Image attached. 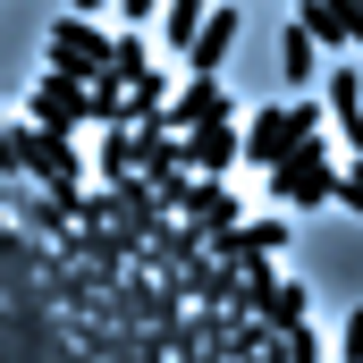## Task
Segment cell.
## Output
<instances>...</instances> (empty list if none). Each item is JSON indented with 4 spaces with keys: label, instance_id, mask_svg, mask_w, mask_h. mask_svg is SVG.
<instances>
[{
    "label": "cell",
    "instance_id": "1",
    "mask_svg": "<svg viewBox=\"0 0 363 363\" xmlns=\"http://www.w3.org/2000/svg\"><path fill=\"white\" fill-rule=\"evenodd\" d=\"M9 169L34 186V194H85V152L77 135H43V127H9Z\"/></svg>",
    "mask_w": 363,
    "mask_h": 363
},
{
    "label": "cell",
    "instance_id": "6",
    "mask_svg": "<svg viewBox=\"0 0 363 363\" xmlns=\"http://www.w3.org/2000/svg\"><path fill=\"white\" fill-rule=\"evenodd\" d=\"M186 178H228L237 169V118H211V127H186L178 135Z\"/></svg>",
    "mask_w": 363,
    "mask_h": 363
},
{
    "label": "cell",
    "instance_id": "11",
    "mask_svg": "<svg viewBox=\"0 0 363 363\" xmlns=\"http://www.w3.org/2000/svg\"><path fill=\"white\" fill-rule=\"evenodd\" d=\"M93 161H101V186L135 178V161H144V127H93Z\"/></svg>",
    "mask_w": 363,
    "mask_h": 363
},
{
    "label": "cell",
    "instance_id": "21",
    "mask_svg": "<svg viewBox=\"0 0 363 363\" xmlns=\"http://www.w3.org/2000/svg\"><path fill=\"white\" fill-rule=\"evenodd\" d=\"M355 17H363V0H355Z\"/></svg>",
    "mask_w": 363,
    "mask_h": 363
},
{
    "label": "cell",
    "instance_id": "7",
    "mask_svg": "<svg viewBox=\"0 0 363 363\" xmlns=\"http://www.w3.org/2000/svg\"><path fill=\"white\" fill-rule=\"evenodd\" d=\"M26 127H43V135H77V127H85V85L43 77V85H34V101H26Z\"/></svg>",
    "mask_w": 363,
    "mask_h": 363
},
{
    "label": "cell",
    "instance_id": "8",
    "mask_svg": "<svg viewBox=\"0 0 363 363\" xmlns=\"http://www.w3.org/2000/svg\"><path fill=\"white\" fill-rule=\"evenodd\" d=\"M211 118H228V93H220V77H186V85L169 93V110H161V127H169V135H186V127H211Z\"/></svg>",
    "mask_w": 363,
    "mask_h": 363
},
{
    "label": "cell",
    "instance_id": "10",
    "mask_svg": "<svg viewBox=\"0 0 363 363\" xmlns=\"http://www.w3.org/2000/svg\"><path fill=\"white\" fill-rule=\"evenodd\" d=\"M296 26L313 34V51H347L355 43V0H304Z\"/></svg>",
    "mask_w": 363,
    "mask_h": 363
},
{
    "label": "cell",
    "instance_id": "13",
    "mask_svg": "<svg viewBox=\"0 0 363 363\" xmlns=\"http://www.w3.org/2000/svg\"><path fill=\"white\" fill-rule=\"evenodd\" d=\"M321 77H330V118H338V135L363 127V77L355 68H321Z\"/></svg>",
    "mask_w": 363,
    "mask_h": 363
},
{
    "label": "cell",
    "instance_id": "5",
    "mask_svg": "<svg viewBox=\"0 0 363 363\" xmlns=\"http://www.w3.org/2000/svg\"><path fill=\"white\" fill-rule=\"evenodd\" d=\"M203 254H211V262H228V271H237V262H279V254H287V211H271V220H254V211H245V220H237V228H220Z\"/></svg>",
    "mask_w": 363,
    "mask_h": 363
},
{
    "label": "cell",
    "instance_id": "17",
    "mask_svg": "<svg viewBox=\"0 0 363 363\" xmlns=\"http://www.w3.org/2000/svg\"><path fill=\"white\" fill-rule=\"evenodd\" d=\"M338 363H363V313L347 321V338H338Z\"/></svg>",
    "mask_w": 363,
    "mask_h": 363
},
{
    "label": "cell",
    "instance_id": "3",
    "mask_svg": "<svg viewBox=\"0 0 363 363\" xmlns=\"http://www.w3.org/2000/svg\"><path fill=\"white\" fill-rule=\"evenodd\" d=\"M43 77H68V85H101V68H110V34L93 26V17H60L51 26V43H43Z\"/></svg>",
    "mask_w": 363,
    "mask_h": 363
},
{
    "label": "cell",
    "instance_id": "12",
    "mask_svg": "<svg viewBox=\"0 0 363 363\" xmlns=\"http://www.w3.org/2000/svg\"><path fill=\"white\" fill-rule=\"evenodd\" d=\"M279 77H287V85H313V77H321V51H313V34H304V26H287V34H279Z\"/></svg>",
    "mask_w": 363,
    "mask_h": 363
},
{
    "label": "cell",
    "instance_id": "18",
    "mask_svg": "<svg viewBox=\"0 0 363 363\" xmlns=\"http://www.w3.org/2000/svg\"><path fill=\"white\" fill-rule=\"evenodd\" d=\"M101 9H110V0H68V17H101Z\"/></svg>",
    "mask_w": 363,
    "mask_h": 363
},
{
    "label": "cell",
    "instance_id": "2",
    "mask_svg": "<svg viewBox=\"0 0 363 363\" xmlns=\"http://www.w3.org/2000/svg\"><path fill=\"white\" fill-rule=\"evenodd\" d=\"M304 135H321V110L313 101H287V110H254L245 127H237V161H254V169H279Z\"/></svg>",
    "mask_w": 363,
    "mask_h": 363
},
{
    "label": "cell",
    "instance_id": "19",
    "mask_svg": "<svg viewBox=\"0 0 363 363\" xmlns=\"http://www.w3.org/2000/svg\"><path fill=\"white\" fill-rule=\"evenodd\" d=\"M0 211H9V178H0Z\"/></svg>",
    "mask_w": 363,
    "mask_h": 363
},
{
    "label": "cell",
    "instance_id": "4",
    "mask_svg": "<svg viewBox=\"0 0 363 363\" xmlns=\"http://www.w3.org/2000/svg\"><path fill=\"white\" fill-rule=\"evenodd\" d=\"M338 194V161H330V135H304L287 161L271 169V203H330Z\"/></svg>",
    "mask_w": 363,
    "mask_h": 363
},
{
    "label": "cell",
    "instance_id": "16",
    "mask_svg": "<svg viewBox=\"0 0 363 363\" xmlns=\"http://www.w3.org/2000/svg\"><path fill=\"white\" fill-rule=\"evenodd\" d=\"M110 9H118V17H127V34H144V26H152V17H161V0H110Z\"/></svg>",
    "mask_w": 363,
    "mask_h": 363
},
{
    "label": "cell",
    "instance_id": "9",
    "mask_svg": "<svg viewBox=\"0 0 363 363\" xmlns=\"http://www.w3.org/2000/svg\"><path fill=\"white\" fill-rule=\"evenodd\" d=\"M237 34H245V17H237V9H211V17L194 26V43H186V77H220V60L237 51Z\"/></svg>",
    "mask_w": 363,
    "mask_h": 363
},
{
    "label": "cell",
    "instance_id": "14",
    "mask_svg": "<svg viewBox=\"0 0 363 363\" xmlns=\"http://www.w3.org/2000/svg\"><path fill=\"white\" fill-rule=\"evenodd\" d=\"M194 26H203V0H161V34H169V43H194Z\"/></svg>",
    "mask_w": 363,
    "mask_h": 363
},
{
    "label": "cell",
    "instance_id": "20",
    "mask_svg": "<svg viewBox=\"0 0 363 363\" xmlns=\"http://www.w3.org/2000/svg\"><path fill=\"white\" fill-rule=\"evenodd\" d=\"M355 51H363V17H355Z\"/></svg>",
    "mask_w": 363,
    "mask_h": 363
},
{
    "label": "cell",
    "instance_id": "15",
    "mask_svg": "<svg viewBox=\"0 0 363 363\" xmlns=\"http://www.w3.org/2000/svg\"><path fill=\"white\" fill-rule=\"evenodd\" d=\"M338 203L363 220V161H347V169H338Z\"/></svg>",
    "mask_w": 363,
    "mask_h": 363
}]
</instances>
